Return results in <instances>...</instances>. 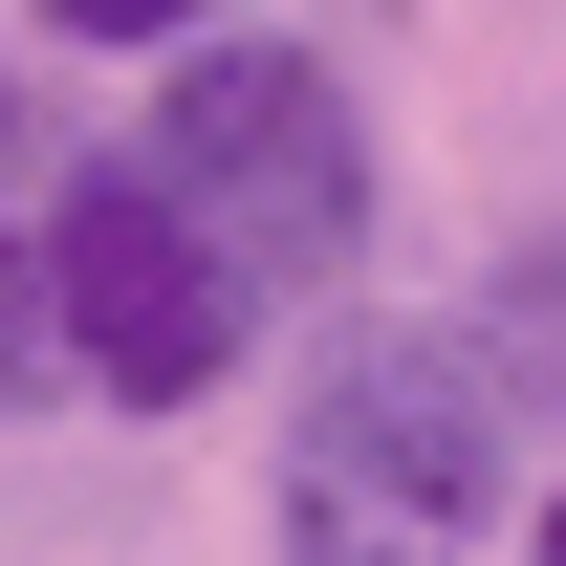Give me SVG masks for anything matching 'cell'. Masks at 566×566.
I'll return each instance as SVG.
<instances>
[{"label":"cell","mask_w":566,"mask_h":566,"mask_svg":"<svg viewBox=\"0 0 566 566\" xmlns=\"http://www.w3.org/2000/svg\"><path fill=\"white\" fill-rule=\"evenodd\" d=\"M0 132H22V66H0Z\"/></svg>","instance_id":"52a82bcc"},{"label":"cell","mask_w":566,"mask_h":566,"mask_svg":"<svg viewBox=\"0 0 566 566\" xmlns=\"http://www.w3.org/2000/svg\"><path fill=\"white\" fill-rule=\"evenodd\" d=\"M44 22H66V44H197L218 0H44Z\"/></svg>","instance_id":"5b68a950"},{"label":"cell","mask_w":566,"mask_h":566,"mask_svg":"<svg viewBox=\"0 0 566 566\" xmlns=\"http://www.w3.org/2000/svg\"><path fill=\"white\" fill-rule=\"evenodd\" d=\"M44 305H66V370L109 415H197L218 370H240V327H262V283L175 218L153 153H87L66 197H44Z\"/></svg>","instance_id":"3957f363"},{"label":"cell","mask_w":566,"mask_h":566,"mask_svg":"<svg viewBox=\"0 0 566 566\" xmlns=\"http://www.w3.org/2000/svg\"><path fill=\"white\" fill-rule=\"evenodd\" d=\"M283 566H458V545H349V523H305Z\"/></svg>","instance_id":"8992f818"},{"label":"cell","mask_w":566,"mask_h":566,"mask_svg":"<svg viewBox=\"0 0 566 566\" xmlns=\"http://www.w3.org/2000/svg\"><path fill=\"white\" fill-rule=\"evenodd\" d=\"M545 566H566V501H545Z\"/></svg>","instance_id":"ba28073f"},{"label":"cell","mask_w":566,"mask_h":566,"mask_svg":"<svg viewBox=\"0 0 566 566\" xmlns=\"http://www.w3.org/2000/svg\"><path fill=\"white\" fill-rule=\"evenodd\" d=\"M66 370V305H44V218H0V415H44Z\"/></svg>","instance_id":"277c9868"},{"label":"cell","mask_w":566,"mask_h":566,"mask_svg":"<svg viewBox=\"0 0 566 566\" xmlns=\"http://www.w3.org/2000/svg\"><path fill=\"white\" fill-rule=\"evenodd\" d=\"M132 153L175 175V218H197L240 283H349V262H370V109H349V66H327V44L197 22Z\"/></svg>","instance_id":"6da1fadb"},{"label":"cell","mask_w":566,"mask_h":566,"mask_svg":"<svg viewBox=\"0 0 566 566\" xmlns=\"http://www.w3.org/2000/svg\"><path fill=\"white\" fill-rule=\"evenodd\" d=\"M523 480V392L480 327H327L305 415H283V523H349V545H458Z\"/></svg>","instance_id":"7a4b0ae2"}]
</instances>
